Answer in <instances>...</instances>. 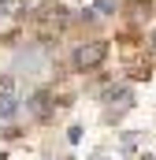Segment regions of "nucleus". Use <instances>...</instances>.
I'll return each instance as SVG.
<instances>
[{
  "label": "nucleus",
  "instance_id": "nucleus-9",
  "mask_svg": "<svg viewBox=\"0 0 156 160\" xmlns=\"http://www.w3.org/2000/svg\"><path fill=\"white\" fill-rule=\"evenodd\" d=\"M153 48H156V34H153Z\"/></svg>",
  "mask_w": 156,
  "mask_h": 160
},
{
  "label": "nucleus",
  "instance_id": "nucleus-7",
  "mask_svg": "<svg viewBox=\"0 0 156 160\" xmlns=\"http://www.w3.org/2000/svg\"><path fill=\"white\" fill-rule=\"evenodd\" d=\"M0 116H15V101H11V97L0 101Z\"/></svg>",
  "mask_w": 156,
  "mask_h": 160
},
{
  "label": "nucleus",
  "instance_id": "nucleus-8",
  "mask_svg": "<svg viewBox=\"0 0 156 160\" xmlns=\"http://www.w3.org/2000/svg\"><path fill=\"white\" fill-rule=\"evenodd\" d=\"M97 11H100V15H112V11H115V0H97Z\"/></svg>",
  "mask_w": 156,
  "mask_h": 160
},
{
  "label": "nucleus",
  "instance_id": "nucleus-10",
  "mask_svg": "<svg viewBox=\"0 0 156 160\" xmlns=\"http://www.w3.org/2000/svg\"><path fill=\"white\" fill-rule=\"evenodd\" d=\"M141 160H156V157H141Z\"/></svg>",
  "mask_w": 156,
  "mask_h": 160
},
{
  "label": "nucleus",
  "instance_id": "nucleus-2",
  "mask_svg": "<svg viewBox=\"0 0 156 160\" xmlns=\"http://www.w3.org/2000/svg\"><path fill=\"white\" fill-rule=\"evenodd\" d=\"M37 26L48 34V30H63L67 26V11L60 4H41L37 8Z\"/></svg>",
  "mask_w": 156,
  "mask_h": 160
},
{
  "label": "nucleus",
  "instance_id": "nucleus-4",
  "mask_svg": "<svg viewBox=\"0 0 156 160\" xmlns=\"http://www.w3.org/2000/svg\"><path fill=\"white\" fill-rule=\"evenodd\" d=\"M108 104L123 112V108H130V89H108Z\"/></svg>",
  "mask_w": 156,
  "mask_h": 160
},
{
  "label": "nucleus",
  "instance_id": "nucleus-3",
  "mask_svg": "<svg viewBox=\"0 0 156 160\" xmlns=\"http://www.w3.org/2000/svg\"><path fill=\"white\" fill-rule=\"evenodd\" d=\"M30 108H34V116L48 119V116H52V93H45V89L34 93V97H30Z\"/></svg>",
  "mask_w": 156,
  "mask_h": 160
},
{
  "label": "nucleus",
  "instance_id": "nucleus-11",
  "mask_svg": "<svg viewBox=\"0 0 156 160\" xmlns=\"http://www.w3.org/2000/svg\"><path fill=\"white\" fill-rule=\"evenodd\" d=\"M0 160H7V157H4V153H0Z\"/></svg>",
  "mask_w": 156,
  "mask_h": 160
},
{
  "label": "nucleus",
  "instance_id": "nucleus-6",
  "mask_svg": "<svg viewBox=\"0 0 156 160\" xmlns=\"http://www.w3.org/2000/svg\"><path fill=\"white\" fill-rule=\"evenodd\" d=\"M15 93V78L11 75H0V97H11Z\"/></svg>",
  "mask_w": 156,
  "mask_h": 160
},
{
  "label": "nucleus",
  "instance_id": "nucleus-1",
  "mask_svg": "<svg viewBox=\"0 0 156 160\" xmlns=\"http://www.w3.org/2000/svg\"><path fill=\"white\" fill-rule=\"evenodd\" d=\"M104 56H108V45L104 41H85V45H78L75 48V71H97L100 63H104Z\"/></svg>",
  "mask_w": 156,
  "mask_h": 160
},
{
  "label": "nucleus",
  "instance_id": "nucleus-5",
  "mask_svg": "<svg viewBox=\"0 0 156 160\" xmlns=\"http://www.w3.org/2000/svg\"><path fill=\"white\" fill-rule=\"evenodd\" d=\"M0 11L4 15H19L22 11V0H0Z\"/></svg>",
  "mask_w": 156,
  "mask_h": 160
}]
</instances>
